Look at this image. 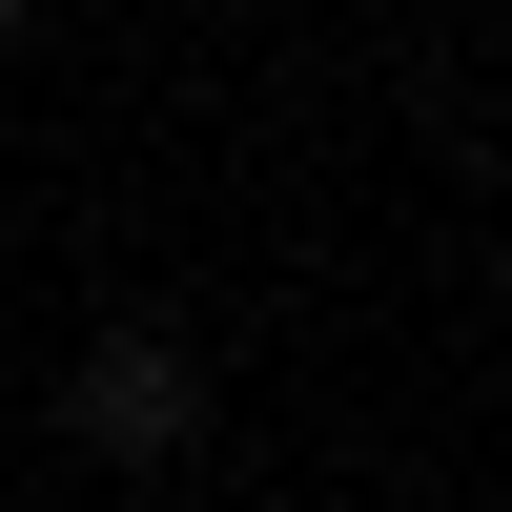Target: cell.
Returning a JSON list of instances; mask_svg holds the SVG:
<instances>
[{
  "label": "cell",
  "instance_id": "obj_2",
  "mask_svg": "<svg viewBox=\"0 0 512 512\" xmlns=\"http://www.w3.org/2000/svg\"><path fill=\"white\" fill-rule=\"evenodd\" d=\"M0 41H21V0H0Z\"/></svg>",
  "mask_w": 512,
  "mask_h": 512
},
{
  "label": "cell",
  "instance_id": "obj_1",
  "mask_svg": "<svg viewBox=\"0 0 512 512\" xmlns=\"http://www.w3.org/2000/svg\"><path fill=\"white\" fill-rule=\"evenodd\" d=\"M62 431L103 451V472H185V451H205V349H185L164 308H123L103 349L62 369Z\"/></svg>",
  "mask_w": 512,
  "mask_h": 512
}]
</instances>
